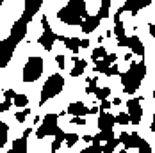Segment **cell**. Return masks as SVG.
<instances>
[{"label":"cell","mask_w":155,"mask_h":153,"mask_svg":"<svg viewBox=\"0 0 155 153\" xmlns=\"http://www.w3.org/2000/svg\"><path fill=\"white\" fill-rule=\"evenodd\" d=\"M57 18L66 25H82V21L87 18V5L84 0H71L59 9Z\"/></svg>","instance_id":"cell-1"},{"label":"cell","mask_w":155,"mask_h":153,"mask_svg":"<svg viewBox=\"0 0 155 153\" xmlns=\"http://www.w3.org/2000/svg\"><path fill=\"white\" fill-rule=\"evenodd\" d=\"M121 84H123V91L128 94H134V93L139 89L141 82L144 80L146 76V62L139 61V62H132L128 71L121 73Z\"/></svg>","instance_id":"cell-2"},{"label":"cell","mask_w":155,"mask_h":153,"mask_svg":"<svg viewBox=\"0 0 155 153\" xmlns=\"http://www.w3.org/2000/svg\"><path fill=\"white\" fill-rule=\"evenodd\" d=\"M64 89V76L61 73H54L47 78L43 89H41V96H39V105H45L48 100L55 98L59 93Z\"/></svg>","instance_id":"cell-3"},{"label":"cell","mask_w":155,"mask_h":153,"mask_svg":"<svg viewBox=\"0 0 155 153\" xmlns=\"http://www.w3.org/2000/svg\"><path fill=\"white\" fill-rule=\"evenodd\" d=\"M43 68H45V62L41 57H31L29 61L25 62L23 66V71H21V80L27 82V84H32L36 82L39 76L43 75Z\"/></svg>","instance_id":"cell-4"},{"label":"cell","mask_w":155,"mask_h":153,"mask_svg":"<svg viewBox=\"0 0 155 153\" xmlns=\"http://www.w3.org/2000/svg\"><path fill=\"white\" fill-rule=\"evenodd\" d=\"M57 114H47L45 119H43V125L36 130V137L38 139H45L47 135H55V132L59 130L57 126Z\"/></svg>","instance_id":"cell-5"},{"label":"cell","mask_w":155,"mask_h":153,"mask_svg":"<svg viewBox=\"0 0 155 153\" xmlns=\"http://www.w3.org/2000/svg\"><path fill=\"white\" fill-rule=\"evenodd\" d=\"M141 98H136V100H128L127 102V109H128V118H130V123L132 125H139L141 118H143V107H141Z\"/></svg>","instance_id":"cell-6"},{"label":"cell","mask_w":155,"mask_h":153,"mask_svg":"<svg viewBox=\"0 0 155 153\" xmlns=\"http://www.w3.org/2000/svg\"><path fill=\"white\" fill-rule=\"evenodd\" d=\"M118 141L123 144V148L125 150H132V148H139L141 146V142L144 141V139H141L139 137V134H127V132H121L120 134V137H118Z\"/></svg>","instance_id":"cell-7"},{"label":"cell","mask_w":155,"mask_h":153,"mask_svg":"<svg viewBox=\"0 0 155 153\" xmlns=\"http://www.w3.org/2000/svg\"><path fill=\"white\" fill-rule=\"evenodd\" d=\"M150 4H152V0H127L123 5L120 7V11H118V13L121 15L123 11H130L132 15H136L139 9H143V7H148Z\"/></svg>","instance_id":"cell-8"},{"label":"cell","mask_w":155,"mask_h":153,"mask_svg":"<svg viewBox=\"0 0 155 153\" xmlns=\"http://www.w3.org/2000/svg\"><path fill=\"white\" fill-rule=\"evenodd\" d=\"M55 41H57V34L52 31V29H47V31L41 34V37L38 39V43L43 46L45 50H48V52L54 48V43H55Z\"/></svg>","instance_id":"cell-9"},{"label":"cell","mask_w":155,"mask_h":153,"mask_svg":"<svg viewBox=\"0 0 155 153\" xmlns=\"http://www.w3.org/2000/svg\"><path fill=\"white\" fill-rule=\"evenodd\" d=\"M66 112L71 114L73 118H84V116L89 114V109L84 105V102H73V103H70V107L66 109Z\"/></svg>","instance_id":"cell-10"},{"label":"cell","mask_w":155,"mask_h":153,"mask_svg":"<svg viewBox=\"0 0 155 153\" xmlns=\"http://www.w3.org/2000/svg\"><path fill=\"white\" fill-rule=\"evenodd\" d=\"M114 125H116V121H114V116H112V114H109V112H100V116H98V128H100L102 132L112 130Z\"/></svg>","instance_id":"cell-11"},{"label":"cell","mask_w":155,"mask_h":153,"mask_svg":"<svg viewBox=\"0 0 155 153\" xmlns=\"http://www.w3.org/2000/svg\"><path fill=\"white\" fill-rule=\"evenodd\" d=\"M100 18L94 15V16H87L84 21H82V25H80V29H82V32H86V34H91V32L96 31V27L100 25Z\"/></svg>","instance_id":"cell-12"},{"label":"cell","mask_w":155,"mask_h":153,"mask_svg":"<svg viewBox=\"0 0 155 153\" xmlns=\"http://www.w3.org/2000/svg\"><path fill=\"white\" fill-rule=\"evenodd\" d=\"M128 48L132 50V54L143 57L144 55V46H143V41H141L137 36H130L128 37Z\"/></svg>","instance_id":"cell-13"},{"label":"cell","mask_w":155,"mask_h":153,"mask_svg":"<svg viewBox=\"0 0 155 153\" xmlns=\"http://www.w3.org/2000/svg\"><path fill=\"white\" fill-rule=\"evenodd\" d=\"M57 39L61 41L64 46H68L73 54H77L80 50V39L78 37H66V36H57Z\"/></svg>","instance_id":"cell-14"},{"label":"cell","mask_w":155,"mask_h":153,"mask_svg":"<svg viewBox=\"0 0 155 153\" xmlns=\"http://www.w3.org/2000/svg\"><path fill=\"white\" fill-rule=\"evenodd\" d=\"M71 61L75 62V64H73V70H71V73H70V75H71V76L82 75V73H84V70H86V66H87V62L84 61V59H78V57H73Z\"/></svg>","instance_id":"cell-15"},{"label":"cell","mask_w":155,"mask_h":153,"mask_svg":"<svg viewBox=\"0 0 155 153\" xmlns=\"http://www.w3.org/2000/svg\"><path fill=\"white\" fill-rule=\"evenodd\" d=\"M15 153H27V139L25 137H20V139H15L13 142V148H11Z\"/></svg>","instance_id":"cell-16"},{"label":"cell","mask_w":155,"mask_h":153,"mask_svg":"<svg viewBox=\"0 0 155 153\" xmlns=\"http://www.w3.org/2000/svg\"><path fill=\"white\" fill-rule=\"evenodd\" d=\"M110 62H107L105 59H100V61H94V70L98 71V73H104V75H107V71L110 70Z\"/></svg>","instance_id":"cell-17"},{"label":"cell","mask_w":155,"mask_h":153,"mask_svg":"<svg viewBox=\"0 0 155 153\" xmlns=\"http://www.w3.org/2000/svg\"><path fill=\"white\" fill-rule=\"evenodd\" d=\"M7 137H9V125L4 123V121H0V148L5 146Z\"/></svg>","instance_id":"cell-18"},{"label":"cell","mask_w":155,"mask_h":153,"mask_svg":"<svg viewBox=\"0 0 155 153\" xmlns=\"http://www.w3.org/2000/svg\"><path fill=\"white\" fill-rule=\"evenodd\" d=\"M27 103H29V98L25 94H18L16 93L15 100H13V105H16V107H20V109H27Z\"/></svg>","instance_id":"cell-19"},{"label":"cell","mask_w":155,"mask_h":153,"mask_svg":"<svg viewBox=\"0 0 155 153\" xmlns=\"http://www.w3.org/2000/svg\"><path fill=\"white\" fill-rule=\"evenodd\" d=\"M82 153H102V144H100V141L96 137H93V144L87 146V148H84Z\"/></svg>","instance_id":"cell-20"},{"label":"cell","mask_w":155,"mask_h":153,"mask_svg":"<svg viewBox=\"0 0 155 153\" xmlns=\"http://www.w3.org/2000/svg\"><path fill=\"white\" fill-rule=\"evenodd\" d=\"M118 144H120L118 139H110V141H107V142L102 146V153H114V150H116Z\"/></svg>","instance_id":"cell-21"},{"label":"cell","mask_w":155,"mask_h":153,"mask_svg":"<svg viewBox=\"0 0 155 153\" xmlns=\"http://www.w3.org/2000/svg\"><path fill=\"white\" fill-rule=\"evenodd\" d=\"M109 7H110V0H102V4H100V11H98V18L102 20V18H107L109 15Z\"/></svg>","instance_id":"cell-22"},{"label":"cell","mask_w":155,"mask_h":153,"mask_svg":"<svg viewBox=\"0 0 155 153\" xmlns=\"http://www.w3.org/2000/svg\"><path fill=\"white\" fill-rule=\"evenodd\" d=\"M107 55V50L104 48V46H96L93 50V54H91V59L93 61H100V59H104Z\"/></svg>","instance_id":"cell-23"},{"label":"cell","mask_w":155,"mask_h":153,"mask_svg":"<svg viewBox=\"0 0 155 153\" xmlns=\"http://www.w3.org/2000/svg\"><path fill=\"white\" fill-rule=\"evenodd\" d=\"M109 94H110V89H109V87H98V89H96V93H94V96H96L100 102L107 100Z\"/></svg>","instance_id":"cell-24"},{"label":"cell","mask_w":155,"mask_h":153,"mask_svg":"<svg viewBox=\"0 0 155 153\" xmlns=\"http://www.w3.org/2000/svg\"><path fill=\"white\" fill-rule=\"evenodd\" d=\"M96 80H98L96 76H93V78H87V87H86V93H87V94H93V93H96V89H98V87H96Z\"/></svg>","instance_id":"cell-25"},{"label":"cell","mask_w":155,"mask_h":153,"mask_svg":"<svg viewBox=\"0 0 155 153\" xmlns=\"http://www.w3.org/2000/svg\"><path fill=\"white\" fill-rule=\"evenodd\" d=\"M77 141H78V135H77V134H66L64 142H66V146H68V148H73V146L77 144Z\"/></svg>","instance_id":"cell-26"},{"label":"cell","mask_w":155,"mask_h":153,"mask_svg":"<svg viewBox=\"0 0 155 153\" xmlns=\"http://www.w3.org/2000/svg\"><path fill=\"white\" fill-rule=\"evenodd\" d=\"M114 121L118 123V125H128V123H130V118H128V114L120 112L118 116H114Z\"/></svg>","instance_id":"cell-27"},{"label":"cell","mask_w":155,"mask_h":153,"mask_svg":"<svg viewBox=\"0 0 155 153\" xmlns=\"http://www.w3.org/2000/svg\"><path fill=\"white\" fill-rule=\"evenodd\" d=\"M94 137L98 139V141H104V142H107L110 139H114V132L112 130H109V132H100L98 135H94Z\"/></svg>","instance_id":"cell-28"},{"label":"cell","mask_w":155,"mask_h":153,"mask_svg":"<svg viewBox=\"0 0 155 153\" xmlns=\"http://www.w3.org/2000/svg\"><path fill=\"white\" fill-rule=\"evenodd\" d=\"M31 114V110L29 109H23V110H20V112H16L15 114V118H16V121H20V123H23L25 121V118Z\"/></svg>","instance_id":"cell-29"},{"label":"cell","mask_w":155,"mask_h":153,"mask_svg":"<svg viewBox=\"0 0 155 153\" xmlns=\"http://www.w3.org/2000/svg\"><path fill=\"white\" fill-rule=\"evenodd\" d=\"M114 36H116V37H123V36H127V34H125V27H123L121 21L114 25Z\"/></svg>","instance_id":"cell-30"},{"label":"cell","mask_w":155,"mask_h":153,"mask_svg":"<svg viewBox=\"0 0 155 153\" xmlns=\"http://www.w3.org/2000/svg\"><path fill=\"white\" fill-rule=\"evenodd\" d=\"M137 150H139L137 153H152V146H150L146 141H143V142H141V146L137 148Z\"/></svg>","instance_id":"cell-31"},{"label":"cell","mask_w":155,"mask_h":153,"mask_svg":"<svg viewBox=\"0 0 155 153\" xmlns=\"http://www.w3.org/2000/svg\"><path fill=\"white\" fill-rule=\"evenodd\" d=\"M13 105V100H4V103H0V112H5L9 110V107Z\"/></svg>","instance_id":"cell-32"},{"label":"cell","mask_w":155,"mask_h":153,"mask_svg":"<svg viewBox=\"0 0 155 153\" xmlns=\"http://www.w3.org/2000/svg\"><path fill=\"white\" fill-rule=\"evenodd\" d=\"M110 107H112V103H110L109 100H104V102L100 103V110H102V112H109V109Z\"/></svg>","instance_id":"cell-33"},{"label":"cell","mask_w":155,"mask_h":153,"mask_svg":"<svg viewBox=\"0 0 155 153\" xmlns=\"http://www.w3.org/2000/svg\"><path fill=\"white\" fill-rule=\"evenodd\" d=\"M54 137H55V141H59V142H64V139H66V134H64L61 128H59V130L55 132V135H54Z\"/></svg>","instance_id":"cell-34"},{"label":"cell","mask_w":155,"mask_h":153,"mask_svg":"<svg viewBox=\"0 0 155 153\" xmlns=\"http://www.w3.org/2000/svg\"><path fill=\"white\" fill-rule=\"evenodd\" d=\"M15 96H16V93L13 91V89H5V91H4V98H5V100H15Z\"/></svg>","instance_id":"cell-35"},{"label":"cell","mask_w":155,"mask_h":153,"mask_svg":"<svg viewBox=\"0 0 155 153\" xmlns=\"http://www.w3.org/2000/svg\"><path fill=\"white\" fill-rule=\"evenodd\" d=\"M55 61H57V66H59L61 70H64V66H66V59H64V55H57Z\"/></svg>","instance_id":"cell-36"},{"label":"cell","mask_w":155,"mask_h":153,"mask_svg":"<svg viewBox=\"0 0 155 153\" xmlns=\"http://www.w3.org/2000/svg\"><path fill=\"white\" fill-rule=\"evenodd\" d=\"M104 59H105L107 62H110V64H114V62L118 61V55H116V54H107Z\"/></svg>","instance_id":"cell-37"},{"label":"cell","mask_w":155,"mask_h":153,"mask_svg":"<svg viewBox=\"0 0 155 153\" xmlns=\"http://www.w3.org/2000/svg\"><path fill=\"white\" fill-rule=\"evenodd\" d=\"M110 75H120V68H118L116 64H112V66H110V70L107 71V76H110Z\"/></svg>","instance_id":"cell-38"},{"label":"cell","mask_w":155,"mask_h":153,"mask_svg":"<svg viewBox=\"0 0 155 153\" xmlns=\"http://www.w3.org/2000/svg\"><path fill=\"white\" fill-rule=\"evenodd\" d=\"M118 46H128V36L118 37Z\"/></svg>","instance_id":"cell-39"},{"label":"cell","mask_w":155,"mask_h":153,"mask_svg":"<svg viewBox=\"0 0 155 153\" xmlns=\"http://www.w3.org/2000/svg\"><path fill=\"white\" fill-rule=\"evenodd\" d=\"M71 123L73 125H86V119L84 118H71Z\"/></svg>","instance_id":"cell-40"},{"label":"cell","mask_w":155,"mask_h":153,"mask_svg":"<svg viewBox=\"0 0 155 153\" xmlns=\"http://www.w3.org/2000/svg\"><path fill=\"white\" fill-rule=\"evenodd\" d=\"M41 25H43V29L47 31V29H50V25H48V18L47 16H41Z\"/></svg>","instance_id":"cell-41"},{"label":"cell","mask_w":155,"mask_h":153,"mask_svg":"<svg viewBox=\"0 0 155 153\" xmlns=\"http://www.w3.org/2000/svg\"><path fill=\"white\" fill-rule=\"evenodd\" d=\"M61 144L62 142H59V141H54V142H52V151H57V150L61 148Z\"/></svg>","instance_id":"cell-42"},{"label":"cell","mask_w":155,"mask_h":153,"mask_svg":"<svg viewBox=\"0 0 155 153\" xmlns=\"http://www.w3.org/2000/svg\"><path fill=\"white\" fill-rule=\"evenodd\" d=\"M89 46V39H80V48H87Z\"/></svg>","instance_id":"cell-43"},{"label":"cell","mask_w":155,"mask_h":153,"mask_svg":"<svg viewBox=\"0 0 155 153\" xmlns=\"http://www.w3.org/2000/svg\"><path fill=\"white\" fill-rule=\"evenodd\" d=\"M84 142H93V135H84Z\"/></svg>","instance_id":"cell-44"},{"label":"cell","mask_w":155,"mask_h":153,"mask_svg":"<svg viewBox=\"0 0 155 153\" xmlns=\"http://www.w3.org/2000/svg\"><path fill=\"white\" fill-rule=\"evenodd\" d=\"M31 134H32V128H27V130L23 132V137L27 139V137H29V135H31Z\"/></svg>","instance_id":"cell-45"},{"label":"cell","mask_w":155,"mask_h":153,"mask_svg":"<svg viewBox=\"0 0 155 153\" xmlns=\"http://www.w3.org/2000/svg\"><path fill=\"white\" fill-rule=\"evenodd\" d=\"M150 130L155 134V114H153V119H152V125H150Z\"/></svg>","instance_id":"cell-46"},{"label":"cell","mask_w":155,"mask_h":153,"mask_svg":"<svg viewBox=\"0 0 155 153\" xmlns=\"http://www.w3.org/2000/svg\"><path fill=\"white\" fill-rule=\"evenodd\" d=\"M98 110H100V107H91L89 109V114H96Z\"/></svg>","instance_id":"cell-47"},{"label":"cell","mask_w":155,"mask_h":153,"mask_svg":"<svg viewBox=\"0 0 155 153\" xmlns=\"http://www.w3.org/2000/svg\"><path fill=\"white\" fill-rule=\"evenodd\" d=\"M148 29H150V34H152V36H153V37H155V25H150Z\"/></svg>","instance_id":"cell-48"},{"label":"cell","mask_w":155,"mask_h":153,"mask_svg":"<svg viewBox=\"0 0 155 153\" xmlns=\"http://www.w3.org/2000/svg\"><path fill=\"white\" fill-rule=\"evenodd\" d=\"M121 103V100L120 98H114V102H112V105H120Z\"/></svg>","instance_id":"cell-49"},{"label":"cell","mask_w":155,"mask_h":153,"mask_svg":"<svg viewBox=\"0 0 155 153\" xmlns=\"http://www.w3.org/2000/svg\"><path fill=\"white\" fill-rule=\"evenodd\" d=\"M120 153H127V150H121V151H120Z\"/></svg>","instance_id":"cell-50"},{"label":"cell","mask_w":155,"mask_h":153,"mask_svg":"<svg viewBox=\"0 0 155 153\" xmlns=\"http://www.w3.org/2000/svg\"><path fill=\"white\" fill-rule=\"evenodd\" d=\"M7 153H15V151H13V150H9V151H7Z\"/></svg>","instance_id":"cell-51"},{"label":"cell","mask_w":155,"mask_h":153,"mask_svg":"<svg viewBox=\"0 0 155 153\" xmlns=\"http://www.w3.org/2000/svg\"><path fill=\"white\" fill-rule=\"evenodd\" d=\"M153 98H155V87H153Z\"/></svg>","instance_id":"cell-52"},{"label":"cell","mask_w":155,"mask_h":153,"mask_svg":"<svg viewBox=\"0 0 155 153\" xmlns=\"http://www.w3.org/2000/svg\"><path fill=\"white\" fill-rule=\"evenodd\" d=\"M50 153H55V151H50Z\"/></svg>","instance_id":"cell-53"},{"label":"cell","mask_w":155,"mask_h":153,"mask_svg":"<svg viewBox=\"0 0 155 153\" xmlns=\"http://www.w3.org/2000/svg\"><path fill=\"white\" fill-rule=\"evenodd\" d=\"M0 5H2V4H0Z\"/></svg>","instance_id":"cell-54"}]
</instances>
